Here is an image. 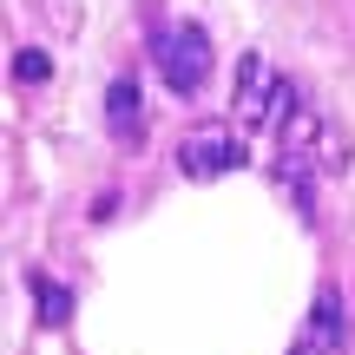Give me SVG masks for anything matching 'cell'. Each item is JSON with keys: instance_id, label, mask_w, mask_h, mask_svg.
I'll use <instances>...</instances> for the list:
<instances>
[{"instance_id": "obj_1", "label": "cell", "mask_w": 355, "mask_h": 355, "mask_svg": "<svg viewBox=\"0 0 355 355\" xmlns=\"http://www.w3.org/2000/svg\"><path fill=\"white\" fill-rule=\"evenodd\" d=\"M343 165H349V145L336 139V132L322 125L316 112H290L283 145H277V178L296 191V204H303V211H316V198H309V178H316V171H343Z\"/></svg>"}, {"instance_id": "obj_2", "label": "cell", "mask_w": 355, "mask_h": 355, "mask_svg": "<svg viewBox=\"0 0 355 355\" xmlns=\"http://www.w3.org/2000/svg\"><path fill=\"white\" fill-rule=\"evenodd\" d=\"M230 112H237L243 132H263V125H277L283 112H296V86L263 53H243L237 60V86H230Z\"/></svg>"}, {"instance_id": "obj_3", "label": "cell", "mask_w": 355, "mask_h": 355, "mask_svg": "<svg viewBox=\"0 0 355 355\" xmlns=\"http://www.w3.org/2000/svg\"><path fill=\"white\" fill-rule=\"evenodd\" d=\"M152 60H158V79H165L178 99H198L204 79H211V33L198 20H171V26H158Z\"/></svg>"}, {"instance_id": "obj_4", "label": "cell", "mask_w": 355, "mask_h": 355, "mask_svg": "<svg viewBox=\"0 0 355 355\" xmlns=\"http://www.w3.org/2000/svg\"><path fill=\"white\" fill-rule=\"evenodd\" d=\"M243 165V125L237 119H198V125L178 139V171L191 184H211V178Z\"/></svg>"}, {"instance_id": "obj_5", "label": "cell", "mask_w": 355, "mask_h": 355, "mask_svg": "<svg viewBox=\"0 0 355 355\" xmlns=\"http://www.w3.org/2000/svg\"><path fill=\"white\" fill-rule=\"evenodd\" d=\"M343 336H349L343 290H329V283H322V290L309 296V316H303V329H296L290 355H336V349H343Z\"/></svg>"}, {"instance_id": "obj_6", "label": "cell", "mask_w": 355, "mask_h": 355, "mask_svg": "<svg viewBox=\"0 0 355 355\" xmlns=\"http://www.w3.org/2000/svg\"><path fill=\"white\" fill-rule=\"evenodd\" d=\"M105 132H112L119 145H132V152L145 145V99H139V79H112V86H105Z\"/></svg>"}, {"instance_id": "obj_7", "label": "cell", "mask_w": 355, "mask_h": 355, "mask_svg": "<svg viewBox=\"0 0 355 355\" xmlns=\"http://www.w3.org/2000/svg\"><path fill=\"white\" fill-rule=\"evenodd\" d=\"M26 283H33V296H40V322H46V329H60V322L73 316V296H66L53 277H40V270H33Z\"/></svg>"}, {"instance_id": "obj_8", "label": "cell", "mask_w": 355, "mask_h": 355, "mask_svg": "<svg viewBox=\"0 0 355 355\" xmlns=\"http://www.w3.org/2000/svg\"><path fill=\"white\" fill-rule=\"evenodd\" d=\"M53 73V60L40 46H13V79H26V86H40V79Z\"/></svg>"}]
</instances>
